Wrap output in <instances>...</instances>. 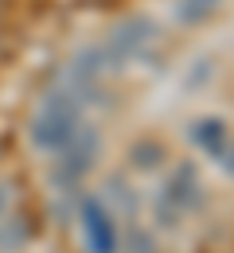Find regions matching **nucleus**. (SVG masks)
<instances>
[{
  "label": "nucleus",
  "mask_w": 234,
  "mask_h": 253,
  "mask_svg": "<svg viewBox=\"0 0 234 253\" xmlns=\"http://www.w3.org/2000/svg\"><path fill=\"white\" fill-rule=\"evenodd\" d=\"M78 125H82V101L70 90H47L28 132H32V144L39 152L55 156V152H63L70 144V136H74Z\"/></svg>",
  "instance_id": "nucleus-1"
},
{
  "label": "nucleus",
  "mask_w": 234,
  "mask_h": 253,
  "mask_svg": "<svg viewBox=\"0 0 234 253\" xmlns=\"http://www.w3.org/2000/svg\"><path fill=\"white\" fill-rule=\"evenodd\" d=\"M101 156V136L94 125H78L74 128V136H70V144L63 152H55V164H51V183L59 191H74L90 171H94V164Z\"/></svg>",
  "instance_id": "nucleus-2"
},
{
  "label": "nucleus",
  "mask_w": 234,
  "mask_h": 253,
  "mask_svg": "<svg viewBox=\"0 0 234 253\" xmlns=\"http://www.w3.org/2000/svg\"><path fill=\"white\" fill-rule=\"evenodd\" d=\"M156 24L148 20V16H129V20H121L109 39H105V63L113 66V70H121V66L137 63V59H148L152 55V47H156Z\"/></svg>",
  "instance_id": "nucleus-3"
},
{
  "label": "nucleus",
  "mask_w": 234,
  "mask_h": 253,
  "mask_svg": "<svg viewBox=\"0 0 234 253\" xmlns=\"http://www.w3.org/2000/svg\"><path fill=\"white\" fill-rule=\"evenodd\" d=\"M74 218H78V226H82V246H86V253H121L117 214H113L101 199L82 195V199H78Z\"/></svg>",
  "instance_id": "nucleus-4"
},
{
  "label": "nucleus",
  "mask_w": 234,
  "mask_h": 253,
  "mask_svg": "<svg viewBox=\"0 0 234 253\" xmlns=\"http://www.w3.org/2000/svg\"><path fill=\"white\" fill-rule=\"evenodd\" d=\"M164 199L176 207V211H199L203 207V183L195 164H176L172 175L164 183Z\"/></svg>",
  "instance_id": "nucleus-5"
},
{
  "label": "nucleus",
  "mask_w": 234,
  "mask_h": 253,
  "mask_svg": "<svg viewBox=\"0 0 234 253\" xmlns=\"http://www.w3.org/2000/svg\"><path fill=\"white\" fill-rule=\"evenodd\" d=\"M109 70L105 63V51L101 47H90V51H82V55H74V63L67 66V78H70V94H82V90H90V86H98V78Z\"/></svg>",
  "instance_id": "nucleus-6"
},
{
  "label": "nucleus",
  "mask_w": 234,
  "mask_h": 253,
  "mask_svg": "<svg viewBox=\"0 0 234 253\" xmlns=\"http://www.w3.org/2000/svg\"><path fill=\"white\" fill-rule=\"evenodd\" d=\"M187 136H191V144L199 148L203 156H219L223 152V144L231 140V132H227V121L223 117H195L191 128H187Z\"/></svg>",
  "instance_id": "nucleus-7"
},
{
  "label": "nucleus",
  "mask_w": 234,
  "mask_h": 253,
  "mask_svg": "<svg viewBox=\"0 0 234 253\" xmlns=\"http://www.w3.org/2000/svg\"><path fill=\"white\" fill-rule=\"evenodd\" d=\"M28 242H32V226L24 218H8L0 222V253H20L28 250Z\"/></svg>",
  "instance_id": "nucleus-8"
},
{
  "label": "nucleus",
  "mask_w": 234,
  "mask_h": 253,
  "mask_svg": "<svg viewBox=\"0 0 234 253\" xmlns=\"http://www.w3.org/2000/svg\"><path fill=\"white\" fill-rule=\"evenodd\" d=\"M164 144H156V140H137L133 148H129V164H133L137 171H156L160 164H164Z\"/></svg>",
  "instance_id": "nucleus-9"
},
{
  "label": "nucleus",
  "mask_w": 234,
  "mask_h": 253,
  "mask_svg": "<svg viewBox=\"0 0 234 253\" xmlns=\"http://www.w3.org/2000/svg\"><path fill=\"white\" fill-rule=\"evenodd\" d=\"M223 0H176V20L180 24H203Z\"/></svg>",
  "instance_id": "nucleus-10"
},
{
  "label": "nucleus",
  "mask_w": 234,
  "mask_h": 253,
  "mask_svg": "<svg viewBox=\"0 0 234 253\" xmlns=\"http://www.w3.org/2000/svg\"><path fill=\"white\" fill-rule=\"evenodd\" d=\"M105 187H109V191H105V199H101L105 207H113V203H117V207H121L125 214H133V207H137V195L129 191V183H125V179H109Z\"/></svg>",
  "instance_id": "nucleus-11"
},
{
  "label": "nucleus",
  "mask_w": 234,
  "mask_h": 253,
  "mask_svg": "<svg viewBox=\"0 0 234 253\" xmlns=\"http://www.w3.org/2000/svg\"><path fill=\"white\" fill-rule=\"evenodd\" d=\"M125 250L129 253H156V246H152V234H144V230H129L125 234Z\"/></svg>",
  "instance_id": "nucleus-12"
},
{
  "label": "nucleus",
  "mask_w": 234,
  "mask_h": 253,
  "mask_svg": "<svg viewBox=\"0 0 234 253\" xmlns=\"http://www.w3.org/2000/svg\"><path fill=\"white\" fill-rule=\"evenodd\" d=\"M180 218H184V211H176L164 195H160V203H156V222H160L164 230H176V226H180Z\"/></svg>",
  "instance_id": "nucleus-13"
},
{
  "label": "nucleus",
  "mask_w": 234,
  "mask_h": 253,
  "mask_svg": "<svg viewBox=\"0 0 234 253\" xmlns=\"http://www.w3.org/2000/svg\"><path fill=\"white\" fill-rule=\"evenodd\" d=\"M219 164H223V171H227V175H234V140H227V144H223V152H219Z\"/></svg>",
  "instance_id": "nucleus-14"
},
{
  "label": "nucleus",
  "mask_w": 234,
  "mask_h": 253,
  "mask_svg": "<svg viewBox=\"0 0 234 253\" xmlns=\"http://www.w3.org/2000/svg\"><path fill=\"white\" fill-rule=\"evenodd\" d=\"M8 207H12V187H8V183H0V218L8 214Z\"/></svg>",
  "instance_id": "nucleus-15"
}]
</instances>
